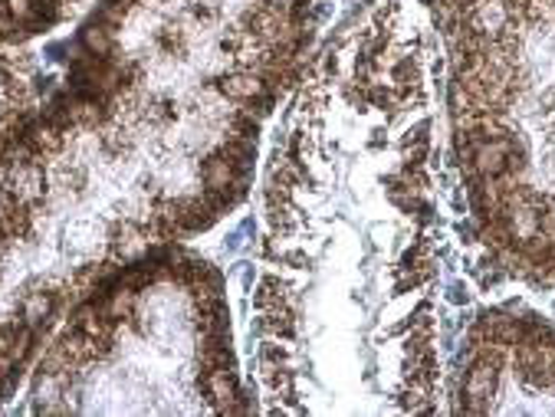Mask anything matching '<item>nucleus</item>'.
Returning <instances> with one entry per match:
<instances>
[{"mask_svg": "<svg viewBox=\"0 0 555 417\" xmlns=\"http://www.w3.org/2000/svg\"><path fill=\"white\" fill-rule=\"evenodd\" d=\"M414 0H375L302 66L263 168L250 299L276 414L430 411L434 119Z\"/></svg>", "mask_w": 555, "mask_h": 417, "instance_id": "1", "label": "nucleus"}, {"mask_svg": "<svg viewBox=\"0 0 555 417\" xmlns=\"http://www.w3.org/2000/svg\"><path fill=\"white\" fill-rule=\"evenodd\" d=\"M257 155V135L210 102L76 63L0 171V394L95 283L228 218Z\"/></svg>", "mask_w": 555, "mask_h": 417, "instance_id": "2", "label": "nucleus"}, {"mask_svg": "<svg viewBox=\"0 0 555 417\" xmlns=\"http://www.w3.org/2000/svg\"><path fill=\"white\" fill-rule=\"evenodd\" d=\"M27 401L34 414H250L224 273L178 240L132 257L53 329Z\"/></svg>", "mask_w": 555, "mask_h": 417, "instance_id": "3", "label": "nucleus"}, {"mask_svg": "<svg viewBox=\"0 0 555 417\" xmlns=\"http://www.w3.org/2000/svg\"><path fill=\"white\" fill-rule=\"evenodd\" d=\"M443 43L454 161L480 244L555 286V0H424Z\"/></svg>", "mask_w": 555, "mask_h": 417, "instance_id": "4", "label": "nucleus"}, {"mask_svg": "<svg viewBox=\"0 0 555 417\" xmlns=\"http://www.w3.org/2000/svg\"><path fill=\"white\" fill-rule=\"evenodd\" d=\"M451 414H555V323L526 302L480 309L457 352Z\"/></svg>", "mask_w": 555, "mask_h": 417, "instance_id": "5", "label": "nucleus"}, {"mask_svg": "<svg viewBox=\"0 0 555 417\" xmlns=\"http://www.w3.org/2000/svg\"><path fill=\"white\" fill-rule=\"evenodd\" d=\"M43 113L40 69L21 50V37L0 30V171Z\"/></svg>", "mask_w": 555, "mask_h": 417, "instance_id": "6", "label": "nucleus"}]
</instances>
